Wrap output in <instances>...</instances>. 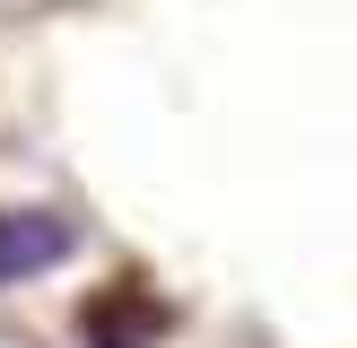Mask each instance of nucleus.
<instances>
[{"mask_svg":"<svg viewBox=\"0 0 357 348\" xmlns=\"http://www.w3.org/2000/svg\"><path fill=\"white\" fill-rule=\"evenodd\" d=\"M61 253H70V218H52V209L0 218V278H35V270H52Z\"/></svg>","mask_w":357,"mask_h":348,"instance_id":"nucleus-1","label":"nucleus"}]
</instances>
